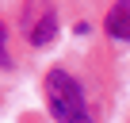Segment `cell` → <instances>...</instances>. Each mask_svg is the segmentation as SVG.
<instances>
[{
  "instance_id": "1",
  "label": "cell",
  "mask_w": 130,
  "mask_h": 123,
  "mask_svg": "<svg viewBox=\"0 0 130 123\" xmlns=\"http://www.w3.org/2000/svg\"><path fill=\"white\" fill-rule=\"evenodd\" d=\"M46 104H50V115L57 123H92L84 89L65 69H50L46 73Z\"/></svg>"
},
{
  "instance_id": "4",
  "label": "cell",
  "mask_w": 130,
  "mask_h": 123,
  "mask_svg": "<svg viewBox=\"0 0 130 123\" xmlns=\"http://www.w3.org/2000/svg\"><path fill=\"white\" fill-rule=\"evenodd\" d=\"M0 66H12V54H8V31L0 23Z\"/></svg>"
},
{
  "instance_id": "2",
  "label": "cell",
  "mask_w": 130,
  "mask_h": 123,
  "mask_svg": "<svg viewBox=\"0 0 130 123\" xmlns=\"http://www.w3.org/2000/svg\"><path fill=\"white\" fill-rule=\"evenodd\" d=\"M19 27L27 35L31 46H50L57 39V12L46 4V0H27V8L19 16Z\"/></svg>"
},
{
  "instance_id": "3",
  "label": "cell",
  "mask_w": 130,
  "mask_h": 123,
  "mask_svg": "<svg viewBox=\"0 0 130 123\" xmlns=\"http://www.w3.org/2000/svg\"><path fill=\"white\" fill-rule=\"evenodd\" d=\"M103 31L119 42H130V0H115L107 19H103Z\"/></svg>"
}]
</instances>
